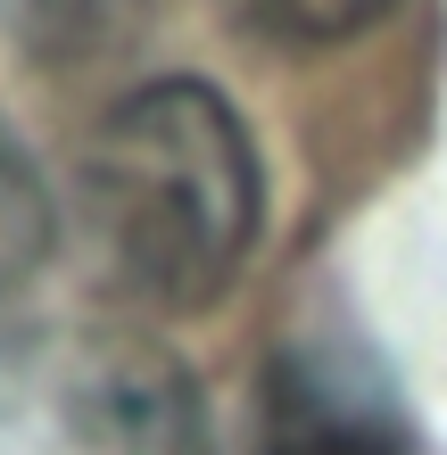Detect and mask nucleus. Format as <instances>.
<instances>
[{
  "instance_id": "f257e3e1",
  "label": "nucleus",
  "mask_w": 447,
  "mask_h": 455,
  "mask_svg": "<svg viewBox=\"0 0 447 455\" xmlns=\"http://www.w3.org/2000/svg\"><path fill=\"white\" fill-rule=\"evenodd\" d=\"M75 216L100 282L141 315H207L266 224V166L241 108L199 75H157L92 124Z\"/></svg>"
},
{
  "instance_id": "f03ea898",
  "label": "nucleus",
  "mask_w": 447,
  "mask_h": 455,
  "mask_svg": "<svg viewBox=\"0 0 447 455\" xmlns=\"http://www.w3.org/2000/svg\"><path fill=\"white\" fill-rule=\"evenodd\" d=\"M0 455H207V414L133 323H0Z\"/></svg>"
},
{
  "instance_id": "7ed1b4c3",
  "label": "nucleus",
  "mask_w": 447,
  "mask_h": 455,
  "mask_svg": "<svg viewBox=\"0 0 447 455\" xmlns=\"http://www.w3.org/2000/svg\"><path fill=\"white\" fill-rule=\"evenodd\" d=\"M257 455H414L398 389L348 323H315L274 347L257 389Z\"/></svg>"
},
{
  "instance_id": "20e7f679",
  "label": "nucleus",
  "mask_w": 447,
  "mask_h": 455,
  "mask_svg": "<svg viewBox=\"0 0 447 455\" xmlns=\"http://www.w3.org/2000/svg\"><path fill=\"white\" fill-rule=\"evenodd\" d=\"M157 0H0V42L50 75L108 67L141 42Z\"/></svg>"
},
{
  "instance_id": "39448f33",
  "label": "nucleus",
  "mask_w": 447,
  "mask_h": 455,
  "mask_svg": "<svg viewBox=\"0 0 447 455\" xmlns=\"http://www.w3.org/2000/svg\"><path fill=\"white\" fill-rule=\"evenodd\" d=\"M50 240H59V207H50L42 166L25 157V141L0 124V299H17L42 274Z\"/></svg>"
},
{
  "instance_id": "423d86ee",
  "label": "nucleus",
  "mask_w": 447,
  "mask_h": 455,
  "mask_svg": "<svg viewBox=\"0 0 447 455\" xmlns=\"http://www.w3.org/2000/svg\"><path fill=\"white\" fill-rule=\"evenodd\" d=\"M398 0H224V17L241 25V42L266 50H331L356 42L364 25H381Z\"/></svg>"
}]
</instances>
